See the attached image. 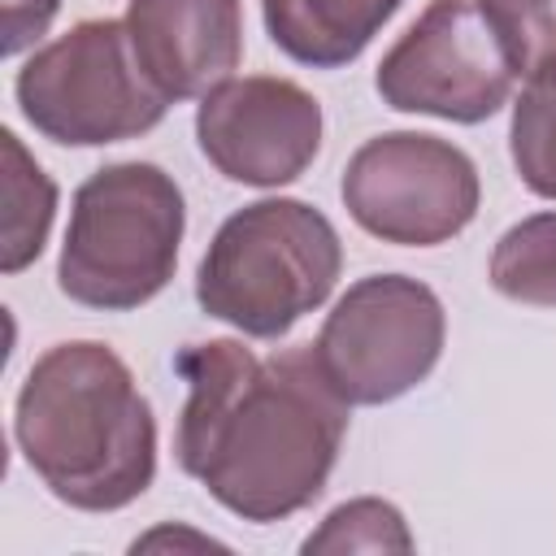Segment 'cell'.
<instances>
[{"label": "cell", "instance_id": "1", "mask_svg": "<svg viewBox=\"0 0 556 556\" xmlns=\"http://www.w3.org/2000/svg\"><path fill=\"white\" fill-rule=\"evenodd\" d=\"M174 369L187 382L174 456L226 513L269 526L326 491L352 404L313 343L261 361L239 339H208L187 343Z\"/></svg>", "mask_w": 556, "mask_h": 556}, {"label": "cell", "instance_id": "2", "mask_svg": "<svg viewBox=\"0 0 556 556\" xmlns=\"http://www.w3.org/2000/svg\"><path fill=\"white\" fill-rule=\"evenodd\" d=\"M35 478L78 513H117L156 478V417L130 365L96 339L48 348L13 404Z\"/></svg>", "mask_w": 556, "mask_h": 556}, {"label": "cell", "instance_id": "3", "mask_svg": "<svg viewBox=\"0 0 556 556\" xmlns=\"http://www.w3.org/2000/svg\"><path fill=\"white\" fill-rule=\"evenodd\" d=\"M339 269L343 243L330 217L304 200L269 195L217 226L195 269V300L248 339H282L330 300Z\"/></svg>", "mask_w": 556, "mask_h": 556}, {"label": "cell", "instance_id": "4", "mask_svg": "<svg viewBox=\"0 0 556 556\" xmlns=\"http://www.w3.org/2000/svg\"><path fill=\"white\" fill-rule=\"evenodd\" d=\"M182 230L187 204L174 174L152 161H113L74 191L56 287L83 308L130 313L169 287Z\"/></svg>", "mask_w": 556, "mask_h": 556}, {"label": "cell", "instance_id": "5", "mask_svg": "<svg viewBox=\"0 0 556 556\" xmlns=\"http://www.w3.org/2000/svg\"><path fill=\"white\" fill-rule=\"evenodd\" d=\"M13 96L22 117L65 148L139 139L169 113V100L139 70L130 30L117 17H87L30 52Z\"/></svg>", "mask_w": 556, "mask_h": 556}, {"label": "cell", "instance_id": "6", "mask_svg": "<svg viewBox=\"0 0 556 556\" xmlns=\"http://www.w3.org/2000/svg\"><path fill=\"white\" fill-rule=\"evenodd\" d=\"M447 339L443 300L408 274L356 278L317 330V361L348 404H391L421 387Z\"/></svg>", "mask_w": 556, "mask_h": 556}, {"label": "cell", "instance_id": "7", "mask_svg": "<svg viewBox=\"0 0 556 556\" xmlns=\"http://www.w3.org/2000/svg\"><path fill=\"white\" fill-rule=\"evenodd\" d=\"M339 195L365 235L400 248H434L478 217L482 182L478 165L452 139L387 130L348 156Z\"/></svg>", "mask_w": 556, "mask_h": 556}, {"label": "cell", "instance_id": "8", "mask_svg": "<svg viewBox=\"0 0 556 556\" xmlns=\"http://www.w3.org/2000/svg\"><path fill=\"white\" fill-rule=\"evenodd\" d=\"M513 65L473 0H430L378 61L374 87L395 113L478 126L513 100Z\"/></svg>", "mask_w": 556, "mask_h": 556}, {"label": "cell", "instance_id": "9", "mask_svg": "<svg viewBox=\"0 0 556 556\" xmlns=\"http://www.w3.org/2000/svg\"><path fill=\"white\" fill-rule=\"evenodd\" d=\"M195 139L222 178L243 187H287L321 148V104L278 74L226 78L200 96Z\"/></svg>", "mask_w": 556, "mask_h": 556}, {"label": "cell", "instance_id": "10", "mask_svg": "<svg viewBox=\"0 0 556 556\" xmlns=\"http://www.w3.org/2000/svg\"><path fill=\"white\" fill-rule=\"evenodd\" d=\"M122 22L139 70L169 104L208 96L243 56L239 0H130Z\"/></svg>", "mask_w": 556, "mask_h": 556}, {"label": "cell", "instance_id": "11", "mask_svg": "<svg viewBox=\"0 0 556 556\" xmlns=\"http://www.w3.org/2000/svg\"><path fill=\"white\" fill-rule=\"evenodd\" d=\"M404 0H261L265 30L282 56L308 70L352 65Z\"/></svg>", "mask_w": 556, "mask_h": 556}, {"label": "cell", "instance_id": "12", "mask_svg": "<svg viewBox=\"0 0 556 556\" xmlns=\"http://www.w3.org/2000/svg\"><path fill=\"white\" fill-rule=\"evenodd\" d=\"M4 152V274H22L48 243L56 217V182L39 169V161L22 148L13 130H0Z\"/></svg>", "mask_w": 556, "mask_h": 556}, {"label": "cell", "instance_id": "13", "mask_svg": "<svg viewBox=\"0 0 556 556\" xmlns=\"http://www.w3.org/2000/svg\"><path fill=\"white\" fill-rule=\"evenodd\" d=\"M491 287L517 304L556 308V208L508 226L491 248Z\"/></svg>", "mask_w": 556, "mask_h": 556}, {"label": "cell", "instance_id": "14", "mask_svg": "<svg viewBox=\"0 0 556 556\" xmlns=\"http://www.w3.org/2000/svg\"><path fill=\"white\" fill-rule=\"evenodd\" d=\"M526 87L556 83V0H473Z\"/></svg>", "mask_w": 556, "mask_h": 556}, {"label": "cell", "instance_id": "15", "mask_svg": "<svg viewBox=\"0 0 556 556\" xmlns=\"http://www.w3.org/2000/svg\"><path fill=\"white\" fill-rule=\"evenodd\" d=\"M417 539L404 521V513L391 504V500H378V495H361V500H348L339 508L326 513V521L300 543L304 556H321V552H413Z\"/></svg>", "mask_w": 556, "mask_h": 556}, {"label": "cell", "instance_id": "16", "mask_svg": "<svg viewBox=\"0 0 556 556\" xmlns=\"http://www.w3.org/2000/svg\"><path fill=\"white\" fill-rule=\"evenodd\" d=\"M508 152L517 178L543 195L556 200V83L547 87H526L513 104V126H508Z\"/></svg>", "mask_w": 556, "mask_h": 556}, {"label": "cell", "instance_id": "17", "mask_svg": "<svg viewBox=\"0 0 556 556\" xmlns=\"http://www.w3.org/2000/svg\"><path fill=\"white\" fill-rule=\"evenodd\" d=\"M56 13H61V0H4V43H0V52L17 56V52L35 48L48 35Z\"/></svg>", "mask_w": 556, "mask_h": 556}, {"label": "cell", "instance_id": "18", "mask_svg": "<svg viewBox=\"0 0 556 556\" xmlns=\"http://www.w3.org/2000/svg\"><path fill=\"white\" fill-rule=\"evenodd\" d=\"M165 543H174V547H222L217 539H208V534H191V530H152V534H143V539H135V552H148V547H165Z\"/></svg>", "mask_w": 556, "mask_h": 556}]
</instances>
